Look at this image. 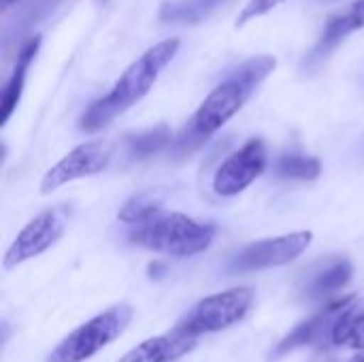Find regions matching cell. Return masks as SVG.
<instances>
[{"label": "cell", "mask_w": 364, "mask_h": 362, "mask_svg": "<svg viewBox=\"0 0 364 362\" xmlns=\"http://www.w3.org/2000/svg\"><path fill=\"white\" fill-rule=\"evenodd\" d=\"M352 275L354 265L348 258H335L311 273V277L305 282L303 294L307 301H324L326 297H333L335 292L343 290L350 284Z\"/></svg>", "instance_id": "13"}, {"label": "cell", "mask_w": 364, "mask_h": 362, "mask_svg": "<svg viewBox=\"0 0 364 362\" xmlns=\"http://www.w3.org/2000/svg\"><path fill=\"white\" fill-rule=\"evenodd\" d=\"M38 49H41V34H34L21 45V49L17 53L13 73L6 79L4 90H2V98H0V124L2 126L11 119V115L15 113V109H17V105L21 100L23 85H26V75H28Z\"/></svg>", "instance_id": "12"}, {"label": "cell", "mask_w": 364, "mask_h": 362, "mask_svg": "<svg viewBox=\"0 0 364 362\" xmlns=\"http://www.w3.org/2000/svg\"><path fill=\"white\" fill-rule=\"evenodd\" d=\"M358 30H364V0H354L350 6L335 13L326 21L324 34L316 47V55H326L331 49H335L341 41Z\"/></svg>", "instance_id": "14"}, {"label": "cell", "mask_w": 364, "mask_h": 362, "mask_svg": "<svg viewBox=\"0 0 364 362\" xmlns=\"http://www.w3.org/2000/svg\"><path fill=\"white\" fill-rule=\"evenodd\" d=\"M354 301V297H346V299H339L331 305H326L320 314H316L314 318L301 322L292 333H288L273 350V358H279V356H286L299 348H307V346H316L320 344L326 335L331 339V331H333V324L337 320V316Z\"/></svg>", "instance_id": "10"}, {"label": "cell", "mask_w": 364, "mask_h": 362, "mask_svg": "<svg viewBox=\"0 0 364 362\" xmlns=\"http://www.w3.org/2000/svg\"><path fill=\"white\" fill-rule=\"evenodd\" d=\"M15 2H19V0H2V11H9V6L15 4Z\"/></svg>", "instance_id": "21"}, {"label": "cell", "mask_w": 364, "mask_h": 362, "mask_svg": "<svg viewBox=\"0 0 364 362\" xmlns=\"http://www.w3.org/2000/svg\"><path fill=\"white\" fill-rule=\"evenodd\" d=\"M275 173L282 179H296V181H314L322 173V162L316 156L305 154H284L275 162Z\"/></svg>", "instance_id": "18"}, {"label": "cell", "mask_w": 364, "mask_h": 362, "mask_svg": "<svg viewBox=\"0 0 364 362\" xmlns=\"http://www.w3.org/2000/svg\"><path fill=\"white\" fill-rule=\"evenodd\" d=\"M254 305V290L250 286L230 288L211 297L200 299L188 314L179 318L175 324V333L198 339L200 335L220 333L235 324H239Z\"/></svg>", "instance_id": "4"}, {"label": "cell", "mask_w": 364, "mask_h": 362, "mask_svg": "<svg viewBox=\"0 0 364 362\" xmlns=\"http://www.w3.org/2000/svg\"><path fill=\"white\" fill-rule=\"evenodd\" d=\"M331 341L337 348L364 352V299H354L335 320Z\"/></svg>", "instance_id": "15"}, {"label": "cell", "mask_w": 364, "mask_h": 362, "mask_svg": "<svg viewBox=\"0 0 364 362\" xmlns=\"http://www.w3.org/2000/svg\"><path fill=\"white\" fill-rule=\"evenodd\" d=\"M277 68L273 55H256L239 64L209 96L200 102L188 124L173 141V154L188 158L198 151L215 132H220L252 98V94L264 83V79Z\"/></svg>", "instance_id": "1"}, {"label": "cell", "mask_w": 364, "mask_h": 362, "mask_svg": "<svg viewBox=\"0 0 364 362\" xmlns=\"http://www.w3.org/2000/svg\"><path fill=\"white\" fill-rule=\"evenodd\" d=\"M228 0H166L160 6V19L166 23L194 26L211 17Z\"/></svg>", "instance_id": "16"}, {"label": "cell", "mask_w": 364, "mask_h": 362, "mask_svg": "<svg viewBox=\"0 0 364 362\" xmlns=\"http://www.w3.org/2000/svg\"><path fill=\"white\" fill-rule=\"evenodd\" d=\"M314 241V233L299 230L271 239H260L243 247L228 265L230 273H254L264 269H275L294 262Z\"/></svg>", "instance_id": "6"}, {"label": "cell", "mask_w": 364, "mask_h": 362, "mask_svg": "<svg viewBox=\"0 0 364 362\" xmlns=\"http://www.w3.org/2000/svg\"><path fill=\"white\" fill-rule=\"evenodd\" d=\"M196 346V339L177 335L175 331L166 335H158L151 339H145L136 348H132L128 354H124L117 362H173L192 352Z\"/></svg>", "instance_id": "11"}, {"label": "cell", "mask_w": 364, "mask_h": 362, "mask_svg": "<svg viewBox=\"0 0 364 362\" xmlns=\"http://www.w3.org/2000/svg\"><path fill=\"white\" fill-rule=\"evenodd\" d=\"M96 2H100V4H107L109 0H96Z\"/></svg>", "instance_id": "23"}, {"label": "cell", "mask_w": 364, "mask_h": 362, "mask_svg": "<svg viewBox=\"0 0 364 362\" xmlns=\"http://www.w3.org/2000/svg\"><path fill=\"white\" fill-rule=\"evenodd\" d=\"M132 307L113 305L68 333L45 362H85L113 344L130 324Z\"/></svg>", "instance_id": "5"}, {"label": "cell", "mask_w": 364, "mask_h": 362, "mask_svg": "<svg viewBox=\"0 0 364 362\" xmlns=\"http://www.w3.org/2000/svg\"><path fill=\"white\" fill-rule=\"evenodd\" d=\"M288 0H247V4L239 11L237 15V28H243L245 23H250L256 17H262L267 13H271L273 9H277L279 4H284Z\"/></svg>", "instance_id": "20"}, {"label": "cell", "mask_w": 364, "mask_h": 362, "mask_svg": "<svg viewBox=\"0 0 364 362\" xmlns=\"http://www.w3.org/2000/svg\"><path fill=\"white\" fill-rule=\"evenodd\" d=\"M213 237V224H203L177 211H160L151 220L132 226L128 233V241L132 245L175 258H190L209 250Z\"/></svg>", "instance_id": "3"}, {"label": "cell", "mask_w": 364, "mask_h": 362, "mask_svg": "<svg viewBox=\"0 0 364 362\" xmlns=\"http://www.w3.org/2000/svg\"><path fill=\"white\" fill-rule=\"evenodd\" d=\"M181 41L177 36L164 38L149 47L141 58H136L115 81V85L98 100H94L85 113L79 119V130L81 132H98L107 128L115 117L124 115L128 109H132L139 100H143L162 70L175 60L179 51Z\"/></svg>", "instance_id": "2"}, {"label": "cell", "mask_w": 364, "mask_h": 362, "mask_svg": "<svg viewBox=\"0 0 364 362\" xmlns=\"http://www.w3.org/2000/svg\"><path fill=\"white\" fill-rule=\"evenodd\" d=\"M173 141H175V137H173L171 128L166 124H158L149 130L130 134L126 139V154L130 160H145V158L171 147Z\"/></svg>", "instance_id": "17"}, {"label": "cell", "mask_w": 364, "mask_h": 362, "mask_svg": "<svg viewBox=\"0 0 364 362\" xmlns=\"http://www.w3.org/2000/svg\"><path fill=\"white\" fill-rule=\"evenodd\" d=\"M111 162V147L102 141H87L70 149L60 162H55L41 179V194H51L53 190L102 173Z\"/></svg>", "instance_id": "9"}, {"label": "cell", "mask_w": 364, "mask_h": 362, "mask_svg": "<svg viewBox=\"0 0 364 362\" xmlns=\"http://www.w3.org/2000/svg\"><path fill=\"white\" fill-rule=\"evenodd\" d=\"M160 203L151 196V194H139L132 196L130 201H126L117 213L119 222L130 224V226H139L147 220H151L156 213H160Z\"/></svg>", "instance_id": "19"}, {"label": "cell", "mask_w": 364, "mask_h": 362, "mask_svg": "<svg viewBox=\"0 0 364 362\" xmlns=\"http://www.w3.org/2000/svg\"><path fill=\"white\" fill-rule=\"evenodd\" d=\"M352 362H364V356H360V358H356V361H352Z\"/></svg>", "instance_id": "22"}, {"label": "cell", "mask_w": 364, "mask_h": 362, "mask_svg": "<svg viewBox=\"0 0 364 362\" xmlns=\"http://www.w3.org/2000/svg\"><path fill=\"white\" fill-rule=\"evenodd\" d=\"M66 230V215L62 209H47L32 218L13 239L4 252V269H15L53 247Z\"/></svg>", "instance_id": "7"}, {"label": "cell", "mask_w": 364, "mask_h": 362, "mask_svg": "<svg viewBox=\"0 0 364 362\" xmlns=\"http://www.w3.org/2000/svg\"><path fill=\"white\" fill-rule=\"evenodd\" d=\"M269 164V151L262 139H250L241 149L228 156L213 175V192L218 196H237L250 188Z\"/></svg>", "instance_id": "8"}]
</instances>
